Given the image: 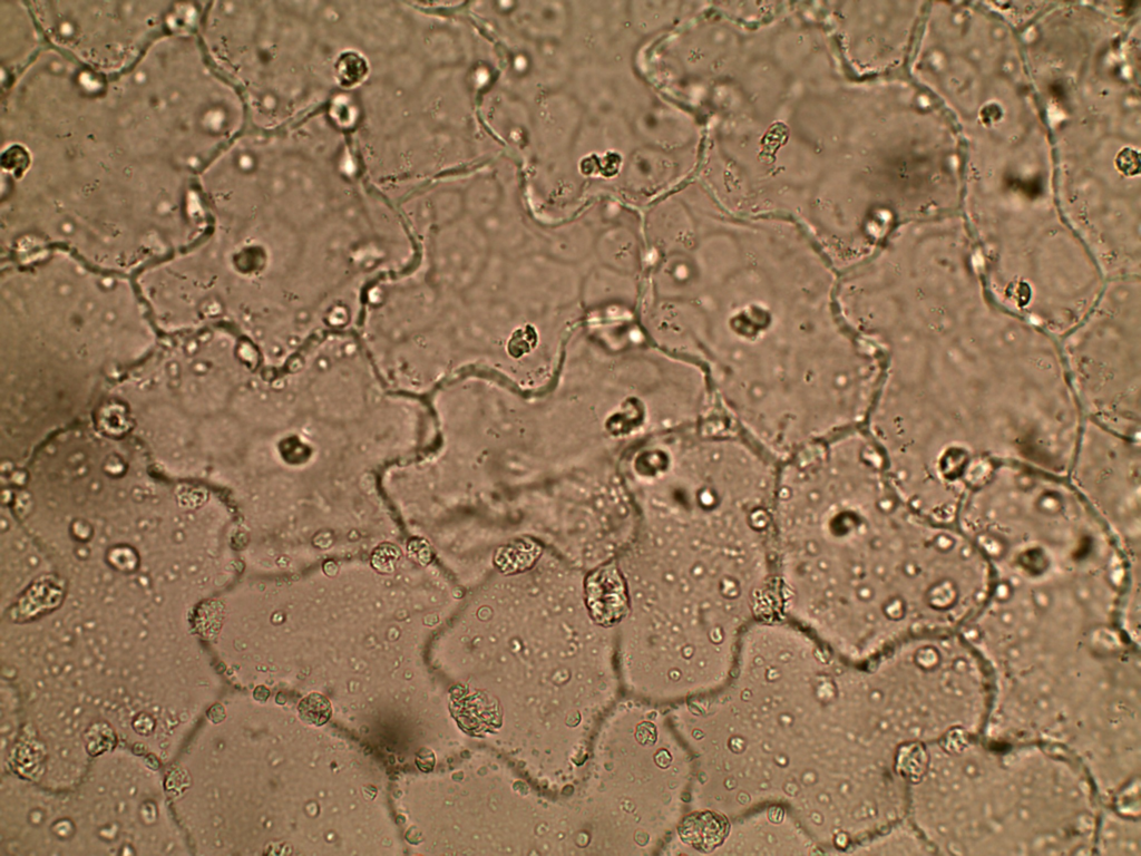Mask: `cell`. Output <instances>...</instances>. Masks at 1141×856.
<instances>
[{
    "label": "cell",
    "mask_w": 1141,
    "mask_h": 856,
    "mask_svg": "<svg viewBox=\"0 0 1141 856\" xmlns=\"http://www.w3.org/2000/svg\"><path fill=\"white\" fill-rule=\"evenodd\" d=\"M772 543L783 607L848 653L962 631L993 587L979 548L906 503L855 429L778 466Z\"/></svg>",
    "instance_id": "cell-1"
},
{
    "label": "cell",
    "mask_w": 1141,
    "mask_h": 856,
    "mask_svg": "<svg viewBox=\"0 0 1141 856\" xmlns=\"http://www.w3.org/2000/svg\"><path fill=\"white\" fill-rule=\"evenodd\" d=\"M703 217V350L742 436L783 461L854 429L877 366L840 312L828 262L783 222L718 207Z\"/></svg>",
    "instance_id": "cell-2"
},
{
    "label": "cell",
    "mask_w": 1141,
    "mask_h": 856,
    "mask_svg": "<svg viewBox=\"0 0 1141 856\" xmlns=\"http://www.w3.org/2000/svg\"><path fill=\"white\" fill-rule=\"evenodd\" d=\"M1 301V383L10 399L90 395L153 340L128 284L72 257L10 269Z\"/></svg>",
    "instance_id": "cell-3"
},
{
    "label": "cell",
    "mask_w": 1141,
    "mask_h": 856,
    "mask_svg": "<svg viewBox=\"0 0 1141 856\" xmlns=\"http://www.w3.org/2000/svg\"><path fill=\"white\" fill-rule=\"evenodd\" d=\"M1067 478L1123 549L1140 560L1138 440L1088 420Z\"/></svg>",
    "instance_id": "cell-4"
},
{
    "label": "cell",
    "mask_w": 1141,
    "mask_h": 856,
    "mask_svg": "<svg viewBox=\"0 0 1141 856\" xmlns=\"http://www.w3.org/2000/svg\"><path fill=\"white\" fill-rule=\"evenodd\" d=\"M489 40L497 70L496 85L532 106L544 96L566 88L575 61L563 41L537 42L510 36Z\"/></svg>",
    "instance_id": "cell-5"
},
{
    "label": "cell",
    "mask_w": 1141,
    "mask_h": 856,
    "mask_svg": "<svg viewBox=\"0 0 1141 856\" xmlns=\"http://www.w3.org/2000/svg\"><path fill=\"white\" fill-rule=\"evenodd\" d=\"M564 43L575 64L633 61L641 40L631 29L627 1H568Z\"/></svg>",
    "instance_id": "cell-6"
},
{
    "label": "cell",
    "mask_w": 1141,
    "mask_h": 856,
    "mask_svg": "<svg viewBox=\"0 0 1141 856\" xmlns=\"http://www.w3.org/2000/svg\"><path fill=\"white\" fill-rule=\"evenodd\" d=\"M585 113L630 118L655 94L633 61L575 64L565 88Z\"/></svg>",
    "instance_id": "cell-7"
},
{
    "label": "cell",
    "mask_w": 1141,
    "mask_h": 856,
    "mask_svg": "<svg viewBox=\"0 0 1141 856\" xmlns=\"http://www.w3.org/2000/svg\"><path fill=\"white\" fill-rule=\"evenodd\" d=\"M637 145L625 116L585 113L572 159L589 187L611 188L626 157Z\"/></svg>",
    "instance_id": "cell-8"
},
{
    "label": "cell",
    "mask_w": 1141,
    "mask_h": 856,
    "mask_svg": "<svg viewBox=\"0 0 1141 856\" xmlns=\"http://www.w3.org/2000/svg\"><path fill=\"white\" fill-rule=\"evenodd\" d=\"M700 152L672 153L638 144L611 189L625 202H650L679 189L700 165Z\"/></svg>",
    "instance_id": "cell-9"
},
{
    "label": "cell",
    "mask_w": 1141,
    "mask_h": 856,
    "mask_svg": "<svg viewBox=\"0 0 1141 856\" xmlns=\"http://www.w3.org/2000/svg\"><path fill=\"white\" fill-rule=\"evenodd\" d=\"M521 198L540 216L559 220L585 206L589 185L578 173L572 155L530 159L521 166Z\"/></svg>",
    "instance_id": "cell-10"
},
{
    "label": "cell",
    "mask_w": 1141,
    "mask_h": 856,
    "mask_svg": "<svg viewBox=\"0 0 1141 856\" xmlns=\"http://www.w3.org/2000/svg\"><path fill=\"white\" fill-rule=\"evenodd\" d=\"M482 133L510 159L521 166L532 154L533 106L495 85L477 100Z\"/></svg>",
    "instance_id": "cell-11"
},
{
    "label": "cell",
    "mask_w": 1141,
    "mask_h": 856,
    "mask_svg": "<svg viewBox=\"0 0 1141 856\" xmlns=\"http://www.w3.org/2000/svg\"><path fill=\"white\" fill-rule=\"evenodd\" d=\"M628 121L641 145L672 153L700 150L702 132L693 111L656 91Z\"/></svg>",
    "instance_id": "cell-12"
},
{
    "label": "cell",
    "mask_w": 1141,
    "mask_h": 856,
    "mask_svg": "<svg viewBox=\"0 0 1141 856\" xmlns=\"http://www.w3.org/2000/svg\"><path fill=\"white\" fill-rule=\"evenodd\" d=\"M584 116V108L566 89L537 100L533 105L529 160L570 156Z\"/></svg>",
    "instance_id": "cell-13"
},
{
    "label": "cell",
    "mask_w": 1141,
    "mask_h": 856,
    "mask_svg": "<svg viewBox=\"0 0 1141 856\" xmlns=\"http://www.w3.org/2000/svg\"><path fill=\"white\" fill-rule=\"evenodd\" d=\"M586 593L589 612L597 623L612 625L625 615V587L614 566H605L593 573L587 580Z\"/></svg>",
    "instance_id": "cell-14"
},
{
    "label": "cell",
    "mask_w": 1141,
    "mask_h": 856,
    "mask_svg": "<svg viewBox=\"0 0 1141 856\" xmlns=\"http://www.w3.org/2000/svg\"><path fill=\"white\" fill-rule=\"evenodd\" d=\"M685 6V2L679 1H627L631 29L641 41L659 37L692 13Z\"/></svg>",
    "instance_id": "cell-15"
},
{
    "label": "cell",
    "mask_w": 1141,
    "mask_h": 856,
    "mask_svg": "<svg viewBox=\"0 0 1141 856\" xmlns=\"http://www.w3.org/2000/svg\"><path fill=\"white\" fill-rule=\"evenodd\" d=\"M298 712L305 723L322 726L330 719L332 708L324 696L314 692L301 700Z\"/></svg>",
    "instance_id": "cell-16"
},
{
    "label": "cell",
    "mask_w": 1141,
    "mask_h": 856,
    "mask_svg": "<svg viewBox=\"0 0 1141 856\" xmlns=\"http://www.w3.org/2000/svg\"><path fill=\"white\" fill-rule=\"evenodd\" d=\"M416 763L421 771L428 772L433 768L435 756L429 749L421 748L417 753Z\"/></svg>",
    "instance_id": "cell-17"
},
{
    "label": "cell",
    "mask_w": 1141,
    "mask_h": 856,
    "mask_svg": "<svg viewBox=\"0 0 1141 856\" xmlns=\"http://www.w3.org/2000/svg\"><path fill=\"white\" fill-rule=\"evenodd\" d=\"M269 694V690L263 685H259L253 692L254 698L259 701H265Z\"/></svg>",
    "instance_id": "cell-18"
}]
</instances>
